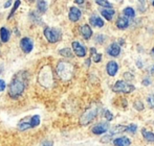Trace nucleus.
Masks as SVG:
<instances>
[{"mask_svg":"<svg viewBox=\"0 0 154 146\" xmlns=\"http://www.w3.org/2000/svg\"><path fill=\"white\" fill-rule=\"evenodd\" d=\"M26 87V75L24 73H18L16 76L13 78L12 83H10L8 87V95L12 98L20 97L23 94Z\"/></svg>","mask_w":154,"mask_h":146,"instance_id":"obj_1","label":"nucleus"},{"mask_svg":"<svg viewBox=\"0 0 154 146\" xmlns=\"http://www.w3.org/2000/svg\"><path fill=\"white\" fill-rule=\"evenodd\" d=\"M73 72H75V67L69 62L61 61L58 63L57 74L62 80L67 81L69 79H71V77L73 76Z\"/></svg>","mask_w":154,"mask_h":146,"instance_id":"obj_2","label":"nucleus"},{"mask_svg":"<svg viewBox=\"0 0 154 146\" xmlns=\"http://www.w3.org/2000/svg\"><path fill=\"white\" fill-rule=\"evenodd\" d=\"M97 107H90V108H88L83 113V115L81 116V118H80V123H81L82 125H87V124H89L90 122L97 117Z\"/></svg>","mask_w":154,"mask_h":146,"instance_id":"obj_3","label":"nucleus"},{"mask_svg":"<svg viewBox=\"0 0 154 146\" xmlns=\"http://www.w3.org/2000/svg\"><path fill=\"white\" fill-rule=\"evenodd\" d=\"M61 31L51 27H45L44 28V36L49 43H57L61 39Z\"/></svg>","mask_w":154,"mask_h":146,"instance_id":"obj_4","label":"nucleus"},{"mask_svg":"<svg viewBox=\"0 0 154 146\" xmlns=\"http://www.w3.org/2000/svg\"><path fill=\"white\" fill-rule=\"evenodd\" d=\"M43 77H44V79L40 80L39 83L46 88L51 87V83H53V74H51V68L49 67H44L41 70V72L39 73V78H43Z\"/></svg>","mask_w":154,"mask_h":146,"instance_id":"obj_5","label":"nucleus"},{"mask_svg":"<svg viewBox=\"0 0 154 146\" xmlns=\"http://www.w3.org/2000/svg\"><path fill=\"white\" fill-rule=\"evenodd\" d=\"M135 90V87L131 83H128L124 80H118L113 86V91L116 93H131Z\"/></svg>","mask_w":154,"mask_h":146,"instance_id":"obj_6","label":"nucleus"},{"mask_svg":"<svg viewBox=\"0 0 154 146\" xmlns=\"http://www.w3.org/2000/svg\"><path fill=\"white\" fill-rule=\"evenodd\" d=\"M20 47L23 52H25V53L32 52V48H34V41H32L31 38H27V36L22 38L20 41Z\"/></svg>","mask_w":154,"mask_h":146,"instance_id":"obj_7","label":"nucleus"},{"mask_svg":"<svg viewBox=\"0 0 154 146\" xmlns=\"http://www.w3.org/2000/svg\"><path fill=\"white\" fill-rule=\"evenodd\" d=\"M71 46H72V50H73V52L75 53V55H77V57H84L86 55V49H85V47H84L83 45L80 44L79 42L75 41V42H72Z\"/></svg>","mask_w":154,"mask_h":146,"instance_id":"obj_8","label":"nucleus"},{"mask_svg":"<svg viewBox=\"0 0 154 146\" xmlns=\"http://www.w3.org/2000/svg\"><path fill=\"white\" fill-rule=\"evenodd\" d=\"M81 16H82L81 10L78 7H75V6H71L70 10H69V14H68L69 20H70L71 22H77V21L80 20Z\"/></svg>","mask_w":154,"mask_h":146,"instance_id":"obj_9","label":"nucleus"},{"mask_svg":"<svg viewBox=\"0 0 154 146\" xmlns=\"http://www.w3.org/2000/svg\"><path fill=\"white\" fill-rule=\"evenodd\" d=\"M108 128H109L108 122H101V123L97 124V125L92 128V133L94 135H102L107 132Z\"/></svg>","mask_w":154,"mask_h":146,"instance_id":"obj_10","label":"nucleus"},{"mask_svg":"<svg viewBox=\"0 0 154 146\" xmlns=\"http://www.w3.org/2000/svg\"><path fill=\"white\" fill-rule=\"evenodd\" d=\"M118 70H119V65L116 62L114 61H111L107 64V73L108 75L110 76H114V75L118 73Z\"/></svg>","mask_w":154,"mask_h":146,"instance_id":"obj_11","label":"nucleus"},{"mask_svg":"<svg viewBox=\"0 0 154 146\" xmlns=\"http://www.w3.org/2000/svg\"><path fill=\"white\" fill-rule=\"evenodd\" d=\"M107 52H108V54L111 55V57H118L121 53V47L119 46L116 43H113V44H111L108 47Z\"/></svg>","mask_w":154,"mask_h":146,"instance_id":"obj_12","label":"nucleus"},{"mask_svg":"<svg viewBox=\"0 0 154 146\" xmlns=\"http://www.w3.org/2000/svg\"><path fill=\"white\" fill-rule=\"evenodd\" d=\"M89 22H90V24L94 27H103L104 24H105L104 21H103V19L99 16H95V15H93V16L90 17Z\"/></svg>","mask_w":154,"mask_h":146,"instance_id":"obj_13","label":"nucleus"},{"mask_svg":"<svg viewBox=\"0 0 154 146\" xmlns=\"http://www.w3.org/2000/svg\"><path fill=\"white\" fill-rule=\"evenodd\" d=\"M113 144L116 146H130L131 145V141L127 137H120V138H116L113 141Z\"/></svg>","mask_w":154,"mask_h":146,"instance_id":"obj_14","label":"nucleus"},{"mask_svg":"<svg viewBox=\"0 0 154 146\" xmlns=\"http://www.w3.org/2000/svg\"><path fill=\"white\" fill-rule=\"evenodd\" d=\"M81 34L85 40H89L92 36V31H91V28H90L89 25L88 24L83 25V26L81 27Z\"/></svg>","mask_w":154,"mask_h":146,"instance_id":"obj_15","label":"nucleus"},{"mask_svg":"<svg viewBox=\"0 0 154 146\" xmlns=\"http://www.w3.org/2000/svg\"><path fill=\"white\" fill-rule=\"evenodd\" d=\"M101 14L107 21H111L116 12L113 8H105V10H101Z\"/></svg>","mask_w":154,"mask_h":146,"instance_id":"obj_16","label":"nucleus"},{"mask_svg":"<svg viewBox=\"0 0 154 146\" xmlns=\"http://www.w3.org/2000/svg\"><path fill=\"white\" fill-rule=\"evenodd\" d=\"M10 38H11V31L8 28H5V27H1L0 28V39H1L2 42L3 43L8 42Z\"/></svg>","mask_w":154,"mask_h":146,"instance_id":"obj_17","label":"nucleus"},{"mask_svg":"<svg viewBox=\"0 0 154 146\" xmlns=\"http://www.w3.org/2000/svg\"><path fill=\"white\" fill-rule=\"evenodd\" d=\"M116 26L120 29H125L129 26V20H128L127 17H121L116 21Z\"/></svg>","mask_w":154,"mask_h":146,"instance_id":"obj_18","label":"nucleus"},{"mask_svg":"<svg viewBox=\"0 0 154 146\" xmlns=\"http://www.w3.org/2000/svg\"><path fill=\"white\" fill-rule=\"evenodd\" d=\"M90 52H91V57H92V61L94 63H100L102 60V54L101 53H97L95 48H90Z\"/></svg>","mask_w":154,"mask_h":146,"instance_id":"obj_19","label":"nucleus"},{"mask_svg":"<svg viewBox=\"0 0 154 146\" xmlns=\"http://www.w3.org/2000/svg\"><path fill=\"white\" fill-rule=\"evenodd\" d=\"M142 134H143L144 138L146 139L147 141H149V142H154V134H153L152 132H149V130H142Z\"/></svg>","mask_w":154,"mask_h":146,"instance_id":"obj_20","label":"nucleus"},{"mask_svg":"<svg viewBox=\"0 0 154 146\" xmlns=\"http://www.w3.org/2000/svg\"><path fill=\"white\" fill-rule=\"evenodd\" d=\"M37 7H38V10L43 14L47 10V2L46 1H38L37 2Z\"/></svg>","mask_w":154,"mask_h":146,"instance_id":"obj_21","label":"nucleus"},{"mask_svg":"<svg viewBox=\"0 0 154 146\" xmlns=\"http://www.w3.org/2000/svg\"><path fill=\"white\" fill-rule=\"evenodd\" d=\"M40 122H41V118L39 115H34L31 118V120H29V123H31L32 127H36V126H38L39 124H40Z\"/></svg>","mask_w":154,"mask_h":146,"instance_id":"obj_22","label":"nucleus"},{"mask_svg":"<svg viewBox=\"0 0 154 146\" xmlns=\"http://www.w3.org/2000/svg\"><path fill=\"white\" fill-rule=\"evenodd\" d=\"M124 15H125L126 17H129V18H133L134 16H135V10H133L132 7H130V6H128V7H126L125 10H123Z\"/></svg>","mask_w":154,"mask_h":146,"instance_id":"obj_23","label":"nucleus"},{"mask_svg":"<svg viewBox=\"0 0 154 146\" xmlns=\"http://www.w3.org/2000/svg\"><path fill=\"white\" fill-rule=\"evenodd\" d=\"M59 53L64 57H73L72 51H71V49H69V48H63L59 51Z\"/></svg>","mask_w":154,"mask_h":146,"instance_id":"obj_24","label":"nucleus"},{"mask_svg":"<svg viewBox=\"0 0 154 146\" xmlns=\"http://www.w3.org/2000/svg\"><path fill=\"white\" fill-rule=\"evenodd\" d=\"M29 16H31V20L32 21V22L36 23V24H40V23H42V21H41V17L39 16L36 12H32L31 14H29Z\"/></svg>","mask_w":154,"mask_h":146,"instance_id":"obj_25","label":"nucleus"},{"mask_svg":"<svg viewBox=\"0 0 154 146\" xmlns=\"http://www.w3.org/2000/svg\"><path fill=\"white\" fill-rule=\"evenodd\" d=\"M31 127H32V125H31V123H29V122L23 121V122H20V123L18 124L19 130H29V128H31Z\"/></svg>","mask_w":154,"mask_h":146,"instance_id":"obj_26","label":"nucleus"},{"mask_svg":"<svg viewBox=\"0 0 154 146\" xmlns=\"http://www.w3.org/2000/svg\"><path fill=\"white\" fill-rule=\"evenodd\" d=\"M20 3L21 2L19 1V0H17V1H15V3H14V6H13V8H12V10H11V13H10V16H8V19H11L13 16H14V14H15V12L17 10V8L19 7V5H20Z\"/></svg>","mask_w":154,"mask_h":146,"instance_id":"obj_27","label":"nucleus"},{"mask_svg":"<svg viewBox=\"0 0 154 146\" xmlns=\"http://www.w3.org/2000/svg\"><path fill=\"white\" fill-rule=\"evenodd\" d=\"M124 130H127V126H123V125H118L112 130V133L111 134H118V133H122Z\"/></svg>","mask_w":154,"mask_h":146,"instance_id":"obj_28","label":"nucleus"},{"mask_svg":"<svg viewBox=\"0 0 154 146\" xmlns=\"http://www.w3.org/2000/svg\"><path fill=\"white\" fill-rule=\"evenodd\" d=\"M133 107L136 111H143V110H144V104H143V102L140 101V100H137L136 102H134Z\"/></svg>","mask_w":154,"mask_h":146,"instance_id":"obj_29","label":"nucleus"},{"mask_svg":"<svg viewBox=\"0 0 154 146\" xmlns=\"http://www.w3.org/2000/svg\"><path fill=\"white\" fill-rule=\"evenodd\" d=\"M147 101H148V104L151 109H154V94H150L147 98Z\"/></svg>","mask_w":154,"mask_h":146,"instance_id":"obj_30","label":"nucleus"},{"mask_svg":"<svg viewBox=\"0 0 154 146\" xmlns=\"http://www.w3.org/2000/svg\"><path fill=\"white\" fill-rule=\"evenodd\" d=\"M97 4H99V5H101V6H104V7H106V8H111L112 7V5L110 4V2H108V1H97Z\"/></svg>","mask_w":154,"mask_h":146,"instance_id":"obj_31","label":"nucleus"},{"mask_svg":"<svg viewBox=\"0 0 154 146\" xmlns=\"http://www.w3.org/2000/svg\"><path fill=\"white\" fill-rule=\"evenodd\" d=\"M136 130H137V126H136V124H130V125L127 126V130L130 133H135Z\"/></svg>","mask_w":154,"mask_h":146,"instance_id":"obj_32","label":"nucleus"},{"mask_svg":"<svg viewBox=\"0 0 154 146\" xmlns=\"http://www.w3.org/2000/svg\"><path fill=\"white\" fill-rule=\"evenodd\" d=\"M104 39H105V36H104L103 35H97V36H95V40H97V42L99 43V44H103Z\"/></svg>","mask_w":154,"mask_h":146,"instance_id":"obj_33","label":"nucleus"},{"mask_svg":"<svg viewBox=\"0 0 154 146\" xmlns=\"http://www.w3.org/2000/svg\"><path fill=\"white\" fill-rule=\"evenodd\" d=\"M105 118L108 120V121H110V120H112V119H113V115H112V113H111V112H109V111H106V112H105Z\"/></svg>","mask_w":154,"mask_h":146,"instance_id":"obj_34","label":"nucleus"},{"mask_svg":"<svg viewBox=\"0 0 154 146\" xmlns=\"http://www.w3.org/2000/svg\"><path fill=\"white\" fill-rule=\"evenodd\" d=\"M5 87H6V85H5V81H4L3 79H1V78H0V92L4 91V90H5Z\"/></svg>","mask_w":154,"mask_h":146,"instance_id":"obj_35","label":"nucleus"},{"mask_svg":"<svg viewBox=\"0 0 154 146\" xmlns=\"http://www.w3.org/2000/svg\"><path fill=\"white\" fill-rule=\"evenodd\" d=\"M54 143L53 141H43L42 144H41V146H53Z\"/></svg>","mask_w":154,"mask_h":146,"instance_id":"obj_36","label":"nucleus"},{"mask_svg":"<svg viewBox=\"0 0 154 146\" xmlns=\"http://www.w3.org/2000/svg\"><path fill=\"white\" fill-rule=\"evenodd\" d=\"M150 83H151V80H150V78H145V79H143V85L144 86H150Z\"/></svg>","mask_w":154,"mask_h":146,"instance_id":"obj_37","label":"nucleus"},{"mask_svg":"<svg viewBox=\"0 0 154 146\" xmlns=\"http://www.w3.org/2000/svg\"><path fill=\"white\" fill-rule=\"evenodd\" d=\"M124 76H125L126 79H132V78H133V76L131 75V73H128V72H126Z\"/></svg>","mask_w":154,"mask_h":146,"instance_id":"obj_38","label":"nucleus"},{"mask_svg":"<svg viewBox=\"0 0 154 146\" xmlns=\"http://www.w3.org/2000/svg\"><path fill=\"white\" fill-rule=\"evenodd\" d=\"M11 4H12V1H8V2H5V3H4V7H8V6L11 5Z\"/></svg>","mask_w":154,"mask_h":146,"instance_id":"obj_39","label":"nucleus"},{"mask_svg":"<svg viewBox=\"0 0 154 146\" xmlns=\"http://www.w3.org/2000/svg\"><path fill=\"white\" fill-rule=\"evenodd\" d=\"M85 65L87 66V67H89V66H90V59H88L87 61L85 62Z\"/></svg>","mask_w":154,"mask_h":146,"instance_id":"obj_40","label":"nucleus"},{"mask_svg":"<svg viewBox=\"0 0 154 146\" xmlns=\"http://www.w3.org/2000/svg\"><path fill=\"white\" fill-rule=\"evenodd\" d=\"M75 3H77V4H83L84 1H83V0H80V1H78V0H77V1H75Z\"/></svg>","mask_w":154,"mask_h":146,"instance_id":"obj_41","label":"nucleus"},{"mask_svg":"<svg viewBox=\"0 0 154 146\" xmlns=\"http://www.w3.org/2000/svg\"><path fill=\"white\" fill-rule=\"evenodd\" d=\"M136 64H137V67H138V68H142V67H143V66H142V62H140V61H138Z\"/></svg>","mask_w":154,"mask_h":146,"instance_id":"obj_42","label":"nucleus"},{"mask_svg":"<svg viewBox=\"0 0 154 146\" xmlns=\"http://www.w3.org/2000/svg\"><path fill=\"white\" fill-rule=\"evenodd\" d=\"M2 71H3V66L0 64V73H2Z\"/></svg>","mask_w":154,"mask_h":146,"instance_id":"obj_43","label":"nucleus"},{"mask_svg":"<svg viewBox=\"0 0 154 146\" xmlns=\"http://www.w3.org/2000/svg\"><path fill=\"white\" fill-rule=\"evenodd\" d=\"M150 72H151V73H152V74H154V66H153V67H152V68H151Z\"/></svg>","mask_w":154,"mask_h":146,"instance_id":"obj_44","label":"nucleus"},{"mask_svg":"<svg viewBox=\"0 0 154 146\" xmlns=\"http://www.w3.org/2000/svg\"><path fill=\"white\" fill-rule=\"evenodd\" d=\"M151 52H152V54H154V48L152 49V51H151Z\"/></svg>","mask_w":154,"mask_h":146,"instance_id":"obj_45","label":"nucleus"},{"mask_svg":"<svg viewBox=\"0 0 154 146\" xmlns=\"http://www.w3.org/2000/svg\"><path fill=\"white\" fill-rule=\"evenodd\" d=\"M152 5L154 6V1H152Z\"/></svg>","mask_w":154,"mask_h":146,"instance_id":"obj_46","label":"nucleus"}]
</instances>
